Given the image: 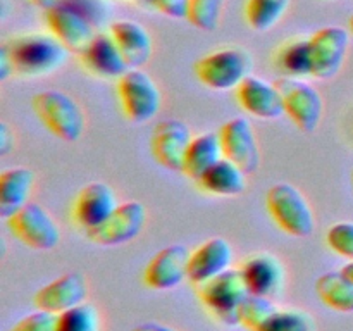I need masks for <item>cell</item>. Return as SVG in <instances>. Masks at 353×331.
Wrapping results in <instances>:
<instances>
[{
  "label": "cell",
  "mask_w": 353,
  "mask_h": 331,
  "mask_svg": "<svg viewBox=\"0 0 353 331\" xmlns=\"http://www.w3.org/2000/svg\"><path fill=\"white\" fill-rule=\"evenodd\" d=\"M14 74L23 78H40L61 69L68 61L69 50L54 37L47 33H26L10 38L3 43Z\"/></svg>",
  "instance_id": "obj_1"
},
{
  "label": "cell",
  "mask_w": 353,
  "mask_h": 331,
  "mask_svg": "<svg viewBox=\"0 0 353 331\" xmlns=\"http://www.w3.org/2000/svg\"><path fill=\"white\" fill-rule=\"evenodd\" d=\"M33 109L43 126L64 141H76L85 131L81 106L61 90H45L33 97Z\"/></svg>",
  "instance_id": "obj_2"
},
{
  "label": "cell",
  "mask_w": 353,
  "mask_h": 331,
  "mask_svg": "<svg viewBox=\"0 0 353 331\" xmlns=\"http://www.w3.org/2000/svg\"><path fill=\"white\" fill-rule=\"evenodd\" d=\"M268 210L274 223L292 237H309L316 226V216L309 200L296 186L276 183L265 197Z\"/></svg>",
  "instance_id": "obj_3"
},
{
  "label": "cell",
  "mask_w": 353,
  "mask_h": 331,
  "mask_svg": "<svg viewBox=\"0 0 353 331\" xmlns=\"http://www.w3.org/2000/svg\"><path fill=\"white\" fill-rule=\"evenodd\" d=\"M196 295L217 321L238 324L240 307L250 292L240 269H228L223 274L196 286Z\"/></svg>",
  "instance_id": "obj_4"
},
{
  "label": "cell",
  "mask_w": 353,
  "mask_h": 331,
  "mask_svg": "<svg viewBox=\"0 0 353 331\" xmlns=\"http://www.w3.org/2000/svg\"><path fill=\"white\" fill-rule=\"evenodd\" d=\"M252 66L250 54L243 48H223L196 61L193 71L207 88L226 92L238 88L250 76Z\"/></svg>",
  "instance_id": "obj_5"
},
{
  "label": "cell",
  "mask_w": 353,
  "mask_h": 331,
  "mask_svg": "<svg viewBox=\"0 0 353 331\" xmlns=\"http://www.w3.org/2000/svg\"><path fill=\"white\" fill-rule=\"evenodd\" d=\"M117 95L123 114L131 123H148L162 107L161 88L143 69H130L121 76L117 79Z\"/></svg>",
  "instance_id": "obj_6"
},
{
  "label": "cell",
  "mask_w": 353,
  "mask_h": 331,
  "mask_svg": "<svg viewBox=\"0 0 353 331\" xmlns=\"http://www.w3.org/2000/svg\"><path fill=\"white\" fill-rule=\"evenodd\" d=\"M274 83L283 95L285 112L292 117L293 123L303 133H314L319 126L324 112V102L321 93L300 78L281 76Z\"/></svg>",
  "instance_id": "obj_7"
},
{
  "label": "cell",
  "mask_w": 353,
  "mask_h": 331,
  "mask_svg": "<svg viewBox=\"0 0 353 331\" xmlns=\"http://www.w3.org/2000/svg\"><path fill=\"white\" fill-rule=\"evenodd\" d=\"M10 231L24 245L37 250H52L61 241V230L52 214L37 202H28L7 219Z\"/></svg>",
  "instance_id": "obj_8"
},
{
  "label": "cell",
  "mask_w": 353,
  "mask_h": 331,
  "mask_svg": "<svg viewBox=\"0 0 353 331\" xmlns=\"http://www.w3.org/2000/svg\"><path fill=\"white\" fill-rule=\"evenodd\" d=\"M147 223V209L141 202L130 200L117 205V209L100 226L86 231L93 243L114 247L134 240L143 231Z\"/></svg>",
  "instance_id": "obj_9"
},
{
  "label": "cell",
  "mask_w": 353,
  "mask_h": 331,
  "mask_svg": "<svg viewBox=\"0 0 353 331\" xmlns=\"http://www.w3.org/2000/svg\"><path fill=\"white\" fill-rule=\"evenodd\" d=\"M310 40L312 76L317 79H330L340 72L347 57L350 34L345 28L327 26L316 31Z\"/></svg>",
  "instance_id": "obj_10"
},
{
  "label": "cell",
  "mask_w": 353,
  "mask_h": 331,
  "mask_svg": "<svg viewBox=\"0 0 353 331\" xmlns=\"http://www.w3.org/2000/svg\"><path fill=\"white\" fill-rule=\"evenodd\" d=\"M224 157L240 166L247 174H254L261 168V148L250 121L233 117L219 130Z\"/></svg>",
  "instance_id": "obj_11"
},
{
  "label": "cell",
  "mask_w": 353,
  "mask_h": 331,
  "mask_svg": "<svg viewBox=\"0 0 353 331\" xmlns=\"http://www.w3.org/2000/svg\"><path fill=\"white\" fill-rule=\"evenodd\" d=\"M45 23L48 31L69 52L78 55L88 47L97 34V28L81 12L62 2L45 10Z\"/></svg>",
  "instance_id": "obj_12"
},
{
  "label": "cell",
  "mask_w": 353,
  "mask_h": 331,
  "mask_svg": "<svg viewBox=\"0 0 353 331\" xmlns=\"http://www.w3.org/2000/svg\"><path fill=\"white\" fill-rule=\"evenodd\" d=\"M193 137L190 128L179 119L161 121L154 128L150 147L152 154L161 166L171 171H183L186 152Z\"/></svg>",
  "instance_id": "obj_13"
},
{
  "label": "cell",
  "mask_w": 353,
  "mask_h": 331,
  "mask_svg": "<svg viewBox=\"0 0 353 331\" xmlns=\"http://www.w3.org/2000/svg\"><path fill=\"white\" fill-rule=\"evenodd\" d=\"M192 252L185 245H169L162 248L147 264L143 281L152 290H171L188 279Z\"/></svg>",
  "instance_id": "obj_14"
},
{
  "label": "cell",
  "mask_w": 353,
  "mask_h": 331,
  "mask_svg": "<svg viewBox=\"0 0 353 331\" xmlns=\"http://www.w3.org/2000/svg\"><path fill=\"white\" fill-rule=\"evenodd\" d=\"M116 192L103 181H93L83 186L72 207L76 224L85 231L100 226L117 209Z\"/></svg>",
  "instance_id": "obj_15"
},
{
  "label": "cell",
  "mask_w": 353,
  "mask_h": 331,
  "mask_svg": "<svg viewBox=\"0 0 353 331\" xmlns=\"http://www.w3.org/2000/svg\"><path fill=\"white\" fill-rule=\"evenodd\" d=\"M88 285L85 276L79 272H68L54 279L34 295V305L40 310L52 314H62L86 300Z\"/></svg>",
  "instance_id": "obj_16"
},
{
  "label": "cell",
  "mask_w": 353,
  "mask_h": 331,
  "mask_svg": "<svg viewBox=\"0 0 353 331\" xmlns=\"http://www.w3.org/2000/svg\"><path fill=\"white\" fill-rule=\"evenodd\" d=\"M233 247L224 238H209L190 255L188 279L195 286L223 274L233 264Z\"/></svg>",
  "instance_id": "obj_17"
},
{
  "label": "cell",
  "mask_w": 353,
  "mask_h": 331,
  "mask_svg": "<svg viewBox=\"0 0 353 331\" xmlns=\"http://www.w3.org/2000/svg\"><path fill=\"white\" fill-rule=\"evenodd\" d=\"M240 271L252 295L272 299L285 288V268L278 257L268 252L254 254L245 259Z\"/></svg>",
  "instance_id": "obj_18"
},
{
  "label": "cell",
  "mask_w": 353,
  "mask_h": 331,
  "mask_svg": "<svg viewBox=\"0 0 353 331\" xmlns=\"http://www.w3.org/2000/svg\"><path fill=\"white\" fill-rule=\"evenodd\" d=\"M236 99L248 114L261 119H278L285 112L283 95L276 83L248 76L236 88Z\"/></svg>",
  "instance_id": "obj_19"
},
{
  "label": "cell",
  "mask_w": 353,
  "mask_h": 331,
  "mask_svg": "<svg viewBox=\"0 0 353 331\" xmlns=\"http://www.w3.org/2000/svg\"><path fill=\"white\" fill-rule=\"evenodd\" d=\"M83 66L99 78H117L130 71L119 47L110 33H97L88 47L79 54Z\"/></svg>",
  "instance_id": "obj_20"
},
{
  "label": "cell",
  "mask_w": 353,
  "mask_h": 331,
  "mask_svg": "<svg viewBox=\"0 0 353 331\" xmlns=\"http://www.w3.org/2000/svg\"><path fill=\"white\" fill-rule=\"evenodd\" d=\"M109 33L112 34L130 69H141L150 61L154 43L143 24L130 19L114 21L109 26Z\"/></svg>",
  "instance_id": "obj_21"
},
{
  "label": "cell",
  "mask_w": 353,
  "mask_h": 331,
  "mask_svg": "<svg viewBox=\"0 0 353 331\" xmlns=\"http://www.w3.org/2000/svg\"><path fill=\"white\" fill-rule=\"evenodd\" d=\"M34 174L28 168L7 169L0 174V216L9 219L30 202Z\"/></svg>",
  "instance_id": "obj_22"
},
{
  "label": "cell",
  "mask_w": 353,
  "mask_h": 331,
  "mask_svg": "<svg viewBox=\"0 0 353 331\" xmlns=\"http://www.w3.org/2000/svg\"><path fill=\"white\" fill-rule=\"evenodd\" d=\"M247 172L230 159L223 157L205 174L196 179L200 188L210 195L233 197L240 195L247 188Z\"/></svg>",
  "instance_id": "obj_23"
},
{
  "label": "cell",
  "mask_w": 353,
  "mask_h": 331,
  "mask_svg": "<svg viewBox=\"0 0 353 331\" xmlns=\"http://www.w3.org/2000/svg\"><path fill=\"white\" fill-rule=\"evenodd\" d=\"M224 157L223 143H221L219 133H202L199 137H193L186 152L183 172L190 179H200L214 164Z\"/></svg>",
  "instance_id": "obj_24"
},
{
  "label": "cell",
  "mask_w": 353,
  "mask_h": 331,
  "mask_svg": "<svg viewBox=\"0 0 353 331\" xmlns=\"http://www.w3.org/2000/svg\"><path fill=\"white\" fill-rule=\"evenodd\" d=\"M274 64L283 76L288 78H307L312 76V57H310L309 38H293L283 43L276 52Z\"/></svg>",
  "instance_id": "obj_25"
},
{
  "label": "cell",
  "mask_w": 353,
  "mask_h": 331,
  "mask_svg": "<svg viewBox=\"0 0 353 331\" xmlns=\"http://www.w3.org/2000/svg\"><path fill=\"white\" fill-rule=\"evenodd\" d=\"M316 292L330 309L353 312V283L341 271L324 272L316 281Z\"/></svg>",
  "instance_id": "obj_26"
},
{
  "label": "cell",
  "mask_w": 353,
  "mask_h": 331,
  "mask_svg": "<svg viewBox=\"0 0 353 331\" xmlns=\"http://www.w3.org/2000/svg\"><path fill=\"white\" fill-rule=\"evenodd\" d=\"M292 0H247L245 19L255 31H269L285 17Z\"/></svg>",
  "instance_id": "obj_27"
},
{
  "label": "cell",
  "mask_w": 353,
  "mask_h": 331,
  "mask_svg": "<svg viewBox=\"0 0 353 331\" xmlns=\"http://www.w3.org/2000/svg\"><path fill=\"white\" fill-rule=\"evenodd\" d=\"M276 310L278 307L272 303L271 299L250 293L241 303L240 312H238V324L247 328L248 331H259Z\"/></svg>",
  "instance_id": "obj_28"
},
{
  "label": "cell",
  "mask_w": 353,
  "mask_h": 331,
  "mask_svg": "<svg viewBox=\"0 0 353 331\" xmlns=\"http://www.w3.org/2000/svg\"><path fill=\"white\" fill-rule=\"evenodd\" d=\"M57 331H100V314L92 303H79L59 314Z\"/></svg>",
  "instance_id": "obj_29"
},
{
  "label": "cell",
  "mask_w": 353,
  "mask_h": 331,
  "mask_svg": "<svg viewBox=\"0 0 353 331\" xmlns=\"http://www.w3.org/2000/svg\"><path fill=\"white\" fill-rule=\"evenodd\" d=\"M223 9L224 0H190L186 19L199 30L212 31L219 24Z\"/></svg>",
  "instance_id": "obj_30"
},
{
  "label": "cell",
  "mask_w": 353,
  "mask_h": 331,
  "mask_svg": "<svg viewBox=\"0 0 353 331\" xmlns=\"http://www.w3.org/2000/svg\"><path fill=\"white\" fill-rule=\"evenodd\" d=\"M312 316L299 309L276 310L259 331H314Z\"/></svg>",
  "instance_id": "obj_31"
},
{
  "label": "cell",
  "mask_w": 353,
  "mask_h": 331,
  "mask_svg": "<svg viewBox=\"0 0 353 331\" xmlns=\"http://www.w3.org/2000/svg\"><path fill=\"white\" fill-rule=\"evenodd\" d=\"M62 3L81 12L95 28H103L109 24L112 9L107 0H62Z\"/></svg>",
  "instance_id": "obj_32"
},
{
  "label": "cell",
  "mask_w": 353,
  "mask_h": 331,
  "mask_svg": "<svg viewBox=\"0 0 353 331\" xmlns=\"http://www.w3.org/2000/svg\"><path fill=\"white\" fill-rule=\"evenodd\" d=\"M326 241L331 250L348 261H353V223L350 221L333 224L327 230Z\"/></svg>",
  "instance_id": "obj_33"
},
{
  "label": "cell",
  "mask_w": 353,
  "mask_h": 331,
  "mask_svg": "<svg viewBox=\"0 0 353 331\" xmlns=\"http://www.w3.org/2000/svg\"><path fill=\"white\" fill-rule=\"evenodd\" d=\"M57 314L40 310L24 316L19 323H16L10 331H57Z\"/></svg>",
  "instance_id": "obj_34"
},
{
  "label": "cell",
  "mask_w": 353,
  "mask_h": 331,
  "mask_svg": "<svg viewBox=\"0 0 353 331\" xmlns=\"http://www.w3.org/2000/svg\"><path fill=\"white\" fill-rule=\"evenodd\" d=\"M159 12L172 19H186L190 0H148Z\"/></svg>",
  "instance_id": "obj_35"
},
{
  "label": "cell",
  "mask_w": 353,
  "mask_h": 331,
  "mask_svg": "<svg viewBox=\"0 0 353 331\" xmlns=\"http://www.w3.org/2000/svg\"><path fill=\"white\" fill-rule=\"evenodd\" d=\"M12 137H14V134L10 133L7 123L0 124V152H2L3 155L9 154L10 148L14 147V138Z\"/></svg>",
  "instance_id": "obj_36"
},
{
  "label": "cell",
  "mask_w": 353,
  "mask_h": 331,
  "mask_svg": "<svg viewBox=\"0 0 353 331\" xmlns=\"http://www.w3.org/2000/svg\"><path fill=\"white\" fill-rule=\"evenodd\" d=\"M10 74H14L12 62H10V57L9 54H7L6 47L2 45V48H0V79L6 81V79H9Z\"/></svg>",
  "instance_id": "obj_37"
},
{
  "label": "cell",
  "mask_w": 353,
  "mask_h": 331,
  "mask_svg": "<svg viewBox=\"0 0 353 331\" xmlns=\"http://www.w3.org/2000/svg\"><path fill=\"white\" fill-rule=\"evenodd\" d=\"M131 331H178L171 326H165L161 323H141L138 326H134Z\"/></svg>",
  "instance_id": "obj_38"
},
{
  "label": "cell",
  "mask_w": 353,
  "mask_h": 331,
  "mask_svg": "<svg viewBox=\"0 0 353 331\" xmlns=\"http://www.w3.org/2000/svg\"><path fill=\"white\" fill-rule=\"evenodd\" d=\"M30 2L33 3V6L40 7V9L47 10V9H50V7H54V6H57V3H61L62 0H30Z\"/></svg>",
  "instance_id": "obj_39"
},
{
  "label": "cell",
  "mask_w": 353,
  "mask_h": 331,
  "mask_svg": "<svg viewBox=\"0 0 353 331\" xmlns=\"http://www.w3.org/2000/svg\"><path fill=\"white\" fill-rule=\"evenodd\" d=\"M341 272H343V274L353 283V261L348 262V264H345L343 268H341Z\"/></svg>",
  "instance_id": "obj_40"
},
{
  "label": "cell",
  "mask_w": 353,
  "mask_h": 331,
  "mask_svg": "<svg viewBox=\"0 0 353 331\" xmlns=\"http://www.w3.org/2000/svg\"><path fill=\"white\" fill-rule=\"evenodd\" d=\"M348 26H350V31H352V34H353V16L350 17V21H348Z\"/></svg>",
  "instance_id": "obj_41"
}]
</instances>
